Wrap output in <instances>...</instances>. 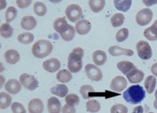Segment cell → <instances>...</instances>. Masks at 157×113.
Returning a JSON list of instances; mask_svg holds the SVG:
<instances>
[{"label":"cell","instance_id":"cell-11","mask_svg":"<svg viewBox=\"0 0 157 113\" xmlns=\"http://www.w3.org/2000/svg\"><path fill=\"white\" fill-rule=\"evenodd\" d=\"M5 89L10 94H17L21 90V83L15 79H9L6 83Z\"/></svg>","mask_w":157,"mask_h":113},{"label":"cell","instance_id":"cell-13","mask_svg":"<svg viewBox=\"0 0 157 113\" xmlns=\"http://www.w3.org/2000/svg\"><path fill=\"white\" fill-rule=\"evenodd\" d=\"M29 113H43L44 109L43 103L40 99H32L28 104Z\"/></svg>","mask_w":157,"mask_h":113},{"label":"cell","instance_id":"cell-41","mask_svg":"<svg viewBox=\"0 0 157 113\" xmlns=\"http://www.w3.org/2000/svg\"><path fill=\"white\" fill-rule=\"evenodd\" d=\"M16 3L19 8L25 9L31 5L32 0H16Z\"/></svg>","mask_w":157,"mask_h":113},{"label":"cell","instance_id":"cell-50","mask_svg":"<svg viewBox=\"0 0 157 113\" xmlns=\"http://www.w3.org/2000/svg\"><path fill=\"white\" fill-rule=\"evenodd\" d=\"M148 113H154V112H148Z\"/></svg>","mask_w":157,"mask_h":113},{"label":"cell","instance_id":"cell-8","mask_svg":"<svg viewBox=\"0 0 157 113\" xmlns=\"http://www.w3.org/2000/svg\"><path fill=\"white\" fill-rule=\"evenodd\" d=\"M85 72H86V75H87V77L94 82L101 81L103 77L101 70L98 68V65L88 64L85 67Z\"/></svg>","mask_w":157,"mask_h":113},{"label":"cell","instance_id":"cell-23","mask_svg":"<svg viewBox=\"0 0 157 113\" xmlns=\"http://www.w3.org/2000/svg\"><path fill=\"white\" fill-rule=\"evenodd\" d=\"M132 0H114V6L116 9L121 12H127L130 9Z\"/></svg>","mask_w":157,"mask_h":113},{"label":"cell","instance_id":"cell-16","mask_svg":"<svg viewBox=\"0 0 157 113\" xmlns=\"http://www.w3.org/2000/svg\"><path fill=\"white\" fill-rule=\"evenodd\" d=\"M47 110L49 113H60L61 109V101L55 97H51L47 100Z\"/></svg>","mask_w":157,"mask_h":113},{"label":"cell","instance_id":"cell-15","mask_svg":"<svg viewBox=\"0 0 157 113\" xmlns=\"http://www.w3.org/2000/svg\"><path fill=\"white\" fill-rule=\"evenodd\" d=\"M109 52L113 57H117L120 55H126L127 57H131L134 55V51L130 49H124L118 46H113L109 47Z\"/></svg>","mask_w":157,"mask_h":113},{"label":"cell","instance_id":"cell-3","mask_svg":"<svg viewBox=\"0 0 157 113\" xmlns=\"http://www.w3.org/2000/svg\"><path fill=\"white\" fill-rule=\"evenodd\" d=\"M54 49L53 44L50 41L46 40H38L35 44L32 46V54L36 58H44L50 55Z\"/></svg>","mask_w":157,"mask_h":113},{"label":"cell","instance_id":"cell-1","mask_svg":"<svg viewBox=\"0 0 157 113\" xmlns=\"http://www.w3.org/2000/svg\"><path fill=\"white\" fill-rule=\"evenodd\" d=\"M145 91L140 85H134L127 88L124 91L123 97L127 103L130 104H137L141 103L145 97Z\"/></svg>","mask_w":157,"mask_h":113},{"label":"cell","instance_id":"cell-25","mask_svg":"<svg viewBox=\"0 0 157 113\" xmlns=\"http://www.w3.org/2000/svg\"><path fill=\"white\" fill-rule=\"evenodd\" d=\"M89 6L94 13H99L105 6V0H89Z\"/></svg>","mask_w":157,"mask_h":113},{"label":"cell","instance_id":"cell-29","mask_svg":"<svg viewBox=\"0 0 157 113\" xmlns=\"http://www.w3.org/2000/svg\"><path fill=\"white\" fill-rule=\"evenodd\" d=\"M11 103H12L11 96L5 92H1L0 93V108L6 109L10 107Z\"/></svg>","mask_w":157,"mask_h":113},{"label":"cell","instance_id":"cell-49","mask_svg":"<svg viewBox=\"0 0 157 113\" xmlns=\"http://www.w3.org/2000/svg\"><path fill=\"white\" fill-rule=\"evenodd\" d=\"M155 100H157V90H155Z\"/></svg>","mask_w":157,"mask_h":113},{"label":"cell","instance_id":"cell-37","mask_svg":"<svg viewBox=\"0 0 157 113\" xmlns=\"http://www.w3.org/2000/svg\"><path fill=\"white\" fill-rule=\"evenodd\" d=\"M128 36L129 30L127 28H123L118 31V32L116 33V41L119 42V43H122V42H124L125 40H127Z\"/></svg>","mask_w":157,"mask_h":113},{"label":"cell","instance_id":"cell-4","mask_svg":"<svg viewBox=\"0 0 157 113\" xmlns=\"http://www.w3.org/2000/svg\"><path fill=\"white\" fill-rule=\"evenodd\" d=\"M65 14L71 22H78L82 17V9L77 4H71L66 7Z\"/></svg>","mask_w":157,"mask_h":113},{"label":"cell","instance_id":"cell-36","mask_svg":"<svg viewBox=\"0 0 157 113\" xmlns=\"http://www.w3.org/2000/svg\"><path fill=\"white\" fill-rule=\"evenodd\" d=\"M17 15V10L15 7L13 6H10L8 9L6 11V23H10V22L13 21L16 18Z\"/></svg>","mask_w":157,"mask_h":113},{"label":"cell","instance_id":"cell-31","mask_svg":"<svg viewBox=\"0 0 157 113\" xmlns=\"http://www.w3.org/2000/svg\"><path fill=\"white\" fill-rule=\"evenodd\" d=\"M0 34L2 37L5 38V39L12 37L13 34V28L11 27L9 23L2 24L0 27Z\"/></svg>","mask_w":157,"mask_h":113},{"label":"cell","instance_id":"cell-33","mask_svg":"<svg viewBox=\"0 0 157 113\" xmlns=\"http://www.w3.org/2000/svg\"><path fill=\"white\" fill-rule=\"evenodd\" d=\"M125 17L123 13H115L112 17H111V24L113 25V27L117 28L120 27L124 23Z\"/></svg>","mask_w":157,"mask_h":113},{"label":"cell","instance_id":"cell-21","mask_svg":"<svg viewBox=\"0 0 157 113\" xmlns=\"http://www.w3.org/2000/svg\"><path fill=\"white\" fill-rule=\"evenodd\" d=\"M50 92L52 94L57 96V97H64L68 94V88L64 84H57L50 89Z\"/></svg>","mask_w":157,"mask_h":113},{"label":"cell","instance_id":"cell-42","mask_svg":"<svg viewBox=\"0 0 157 113\" xmlns=\"http://www.w3.org/2000/svg\"><path fill=\"white\" fill-rule=\"evenodd\" d=\"M61 111L62 113H75V106H70L65 104L63 106Z\"/></svg>","mask_w":157,"mask_h":113},{"label":"cell","instance_id":"cell-10","mask_svg":"<svg viewBox=\"0 0 157 113\" xmlns=\"http://www.w3.org/2000/svg\"><path fill=\"white\" fill-rule=\"evenodd\" d=\"M43 68L49 72L54 73L57 72L61 68V62L57 58H50L43 62Z\"/></svg>","mask_w":157,"mask_h":113},{"label":"cell","instance_id":"cell-12","mask_svg":"<svg viewBox=\"0 0 157 113\" xmlns=\"http://www.w3.org/2000/svg\"><path fill=\"white\" fill-rule=\"evenodd\" d=\"M144 76H145V73L142 71L137 69L136 67L127 75V78L129 82L134 84L141 82L144 79Z\"/></svg>","mask_w":157,"mask_h":113},{"label":"cell","instance_id":"cell-20","mask_svg":"<svg viewBox=\"0 0 157 113\" xmlns=\"http://www.w3.org/2000/svg\"><path fill=\"white\" fill-rule=\"evenodd\" d=\"M144 36L150 41L157 40V20L154 21L152 26L144 31Z\"/></svg>","mask_w":157,"mask_h":113},{"label":"cell","instance_id":"cell-17","mask_svg":"<svg viewBox=\"0 0 157 113\" xmlns=\"http://www.w3.org/2000/svg\"><path fill=\"white\" fill-rule=\"evenodd\" d=\"M37 25V21L32 16H25L21 21V27L25 30H33Z\"/></svg>","mask_w":157,"mask_h":113},{"label":"cell","instance_id":"cell-28","mask_svg":"<svg viewBox=\"0 0 157 113\" xmlns=\"http://www.w3.org/2000/svg\"><path fill=\"white\" fill-rule=\"evenodd\" d=\"M68 25V24L67 23L66 19L64 17L61 18H57L54 22V28L57 33L61 34L63 31L66 28Z\"/></svg>","mask_w":157,"mask_h":113},{"label":"cell","instance_id":"cell-48","mask_svg":"<svg viewBox=\"0 0 157 113\" xmlns=\"http://www.w3.org/2000/svg\"><path fill=\"white\" fill-rule=\"evenodd\" d=\"M153 105H154V108L157 110V100H155V101H154Z\"/></svg>","mask_w":157,"mask_h":113},{"label":"cell","instance_id":"cell-2","mask_svg":"<svg viewBox=\"0 0 157 113\" xmlns=\"http://www.w3.org/2000/svg\"><path fill=\"white\" fill-rule=\"evenodd\" d=\"M84 50L80 47H76L70 53L68 57V68L72 73H77L82 68V58Z\"/></svg>","mask_w":157,"mask_h":113},{"label":"cell","instance_id":"cell-22","mask_svg":"<svg viewBox=\"0 0 157 113\" xmlns=\"http://www.w3.org/2000/svg\"><path fill=\"white\" fill-rule=\"evenodd\" d=\"M75 32L76 31H75V28H74L73 26L68 24L66 28L64 29L60 35H61L63 40L66 42H69L74 39L75 36Z\"/></svg>","mask_w":157,"mask_h":113},{"label":"cell","instance_id":"cell-46","mask_svg":"<svg viewBox=\"0 0 157 113\" xmlns=\"http://www.w3.org/2000/svg\"><path fill=\"white\" fill-rule=\"evenodd\" d=\"M6 2L5 0H1V9H4L6 7Z\"/></svg>","mask_w":157,"mask_h":113},{"label":"cell","instance_id":"cell-24","mask_svg":"<svg viewBox=\"0 0 157 113\" xmlns=\"http://www.w3.org/2000/svg\"><path fill=\"white\" fill-rule=\"evenodd\" d=\"M117 68L122 73L127 75L130 71L135 68V65L130 61H123L117 63Z\"/></svg>","mask_w":157,"mask_h":113},{"label":"cell","instance_id":"cell-14","mask_svg":"<svg viewBox=\"0 0 157 113\" xmlns=\"http://www.w3.org/2000/svg\"><path fill=\"white\" fill-rule=\"evenodd\" d=\"M75 28L78 35L84 36V35L88 34L90 32L91 24L87 20H80L76 22Z\"/></svg>","mask_w":157,"mask_h":113},{"label":"cell","instance_id":"cell-27","mask_svg":"<svg viewBox=\"0 0 157 113\" xmlns=\"http://www.w3.org/2000/svg\"><path fill=\"white\" fill-rule=\"evenodd\" d=\"M56 78L59 82L66 83L72 79V75H71L70 71L66 70V69H62V70H60L57 72V74L56 75Z\"/></svg>","mask_w":157,"mask_h":113},{"label":"cell","instance_id":"cell-5","mask_svg":"<svg viewBox=\"0 0 157 113\" xmlns=\"http://www.w3.org/2000/svg\"><path fill=\"white\" fill-rule=\"evenodd\" d=\"M136 49H137V55L141 60L147 61L152 58V48L147 42L143 41V40L139 41L136 45Z\"/></svg>","mask_w":157,"mask_h":113},{"label":"cell","instance_id":"cell-26","mask_svg":"<svg viewBox=\"0 0 157 113\" xmlns=\"http://www.w3.org/2000/svg\"><path fill=\"white\" fill-rule=\"evenodd\" d=\"M79 92H80L82 97L84 99H86V100H90L91 97L95 96L94 95V93H95L94 89L90 85H83V86H82L80 90H79Z\"/></svg>","mask_w":157,"mask_h":113},{"label":"cell","instance_id":"cell-34","mask_svg":"<svg viewBox=\"0 0 157 113\" xmlns=\"http://www.w3.org/2000/svg\"><path fill=\"white\" fill-rule=\"evenodd\" d=\"M17 40L22 44H30L34 40V35L30 32H23L17 36Z\"/></svg>","mask_w":157,"mask_h":113},{"label":"cell","instance_id":"cell-39","mask_svg":"<svg viewBox=\"0 0 157 113\" xmlns=\"http://www.w3.org/2000/svg\"><path fill=\"white\" fill-rule=\"evenodd\" d=\"M111 113H127L128 109L124 104H116L111 108Z\"/></svg>","mask_w":157,"mask_h":113},{"label":"cell","instance_id":"cell-43","mask_svg":"<svg viewBox=\"0 0 157 113\" xmlns=\"http://www.w3.org/2000/svg\"><path fill=\"white\" fill-rule=\"evenodd\" d=\"M142 2L146 6H152L155 4H157V0H142Z\"/></svg>","mask_w":157,"mask_h":113},{"label":"cell","instance_id":"cell-19","mask_svg":"<svg viewBox=\"0 0 157 113\" xmlns=\"http://www.w3.org/2000/svg\"><path fill=\"white\" fill-rule=\"evenodd\" d=\"M6 61L10 65H15L20 61V54L15 50H6L4 54Z\"/></svg>","mask_w":157,"mask_h":113},{"label":"cell","instance_id":"cell-7","mask_svg":"<svg viewBox=\"0 0 157 113\" xmlns=\"http://www.w3.org/2000/svg\"><path fill=\"white\" fill-rule=\"evenodd\" d=\"M153 17V13L148 8L141 9L136 15V22L140 26H145L151 22Z\"/></svg>","mask_w":157,"mask_h":113},{"label":"cell","instance_id":"cell-35","mask_svg":"<svg viewBox=\"0 0 157 113\" xmlns=\"http://www.w3.org/2000/svg\"><path fill=\"white\" fill-rule=\"evenodd\" d=\"M33 9H34L35 13L39 17L45 16L47 12V6L42 2H36V3L34 4Z\"/></svg>","mask_w":157,"mask_h":113},{"label":"cell","instance_id":"cell-6","mask_svg":"<svg viewBox=\"0 0 157 113\" xmlns=\"http://www.w3.org/2000/svg\"><path fill=\"white\" fill-rule=\"evenodd\" d=\"M20 82L22 86L29 90H35L39 86V82L34 75L23 73L20 75Z\"/></svg>","mask_w":157,"mask_h":113},{"label":"cell","instance_id":"cell-9","mask_svg":"<svg viewBox=\"0 0 157 113\" xmlns=\"http://www.w3.org/2000/svg\"><path fill=\"white\" fill-rule=\"evenodd\" d=\"M127 86V81L123 76H116L113 79L110 84V89L113 91L120 92L123 91Z\"/></svg>","mask_w":157,"mask_h":113},{"label":"cell","instance_id":"cell-47","mask_svg":"<svg viewBox=\"0 0 157 113\" xmlns=\"http://www.w3.org/2000/svg\"><path fill=\"white\" fill-rule=\"evenodd\" d=\"M50 2L52 3H59V2H61L62 0H49Z\"/></svg>","mask_w":157,"mask_h":113},{"label":"cell","instance_id":"cell-30","mask_svg":"<svg viewBox=\"0 0 157 113\" xmlns=\"http://www.w3.org/2000/svg\"><path fill=\"white\" fill-rule=\"evenodd\" d=\"M156 86V79L154 75H148L145 81V88L148 93H152Z\"/></svg>","mask_w":157,"mask_h":113},{"label":"cell","instance_id":"cell-45","mask_svg":"<svg viewBox=\"0 0 157 113\" xmlns=\"http://www.w3.org/2000/svg\"><path fill=\"white\" fill-rule=\"evenodd\" d=\"M143 112H144V109H143V107H141V106H137V107H135L132 111V113H143Z\"/></svg>","mask_w":157,"mask_h":113},{"label":"cell","instance_id":"cell-18","mask_svg":"<svg viewBox=\"0 0 157 113\" xmlns=\"http://www.w3.org/2000/svg\"><path fill=\"white\" fill-rule=\"evenodd\" d=\"M93 61L98 66H102L107 61V54L102 50H96L93 54Z\"/></svg>","mask_w":157,"mask_h":113},{"label":"cell","instance_id":"cell-40","mask_svg":"<svg viewBox=\"0 0 157 113\" xmlns=\"http://www.w3.org/2000/svg\"><path fill=\"white\" fill-rule=\"evenodd\" d=\"M11 110L13 113H26V109L23 104L20 102H13L11 104Z\"/></svg>","mask_w":157,"mask_h":113},{"label":"cell","instance_id":"cell-44","mask_svg":"<svg viewBox=\"0 0 157 113\" xmlns=\"http://www.w3.org/2000/svg\"><path fill=\"white\" fill-rule=\"evenodd\" d=\"M151 72L153 74L154 76L157 77V62L154 63L153 65H152V67H151Z\"/></svg>","mask_w":157,"mask_h":113},{"label":"cell","instance_id":"cell-38","mask_svg":"<svg viewBox=\"0 0 157 113\" xmlns=\"http://www.w3.org/2000/svg\"><path fill=\"white\" fill-rule=\"evenodd\" d=\"M79 97L77 94L75 93H71V94H68L65 97V103L70 106H75L77 104H79Z\"/></svg>","mask_w":157,"mask_h":113},{"label":"cell","instance_id":"cell-32","mask_svg":"<svg viewBox=\"0 0 157 113\" xmlns=\"http://www.w3.org/2000/svg\"><path fill=\"white\" fill-rule=\"evenodd\" d=\"M86 108L88 111L91 113H96L100 111L101 104L98 100H94V99H90L88 100L86 104Z\"/></svg>","mask_w":157,"mask_h":113}]
</instances>
